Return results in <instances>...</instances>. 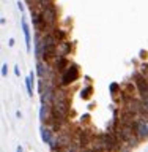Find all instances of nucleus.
<instances>
[{"instance_id":"9","label":"nucleus","mask_w":148,"mask_h":152,"mask_svg":"<svg viewBox=\"0 0 148 152\" xmlns=\"http://www.w3.org/2000/svg\"><path fill=\"white\" fill-rule=\"evenodd\" d=\"M92 94H93V87H92V86H87V87L80 92V95H82L84 100H88L90 97H92Z\"/></svg>"},{"instance_id":"14","label":"nucleus","mask_w":148,"mask_h":152,"mask_svg":"<svg viewBox=\"0 0 148 152\" xmlns=\"http://www.w3.org/2000/svg\"><path fill=\"white\" fill-rule=\"evenodd\" d=\"M14 75H16V76H19V66H17V65L14 66Z\"/></svg>"},{"instance_id":"7","label":"nucleus","mask_w":148,"mask_h":152,"mask_svg":"<svg viewBox=\"0 0 148 152\" xmlns=\"http://www.w3.org/2000/svg\"><path fill=\"white\" fill-rule=\"evenodd\" d=\"M49 109H47V106H46V103H41V109H40V121H41V124H46L47 121H49Z\"/></svg>"},{"instance_id":"2","label":"nucleus","mask_w":148,"mask_h":152,"mask_svg":"<svg viewBox=\"0 0 148 152\" xmlns=\"http://www.w3.org/2000/svg\"><path fill=\"white\" fill-rule=\"evenodd\" d=\"M21 26H22L24 38H25V46H27V51H30V49H32V33H30V26H28V22H27V19H25V18H22Z\"/></svg>"},{"instance_id":"12","label":"nucleus","mask_w":148,"mask_h":152,"mask_svg":"<svg viewBox=\"0 0 148 152\" xmlns=\"http://www.w3.org/2000/svg\"><path fill=\"white\" fill-rule=\"evenodd\" d=\"M6 75H8V66H6V64H3V65H2V76L5 78Z\"/></svg>"},{"instance_id":"6","label":"nucleus","mask_w":148,"mask_h":152,"mask_svg":"<svg viewBox=\"0 0 148 152\" xmlns=\"http://www.w3.org/2000/svg\"><path fill=\"white\" fill-rule=\"evenodd\" d=\"M36 73H38V76H40V78H47V76H49L47 65L44 64V62H41V60L36 62Z\"/></svg>"},{"instance_id":"3","label":"nucleus","mask_w":148,"mask_h":152,"mask_svg":"<svg viewBox=\"0 0 148 152\" xmlns=\"http://www.w3.org/2000/svg\"><path fill=\"white\" fill-rule=\"evenodd\" d=\"M71 48H73V46H71L69 41H66V40L60 41L58 45H57V56H58V57H66L71 52Z\"/></svg>"},{"instance_id":"8","label":"nucleus","mask_w":148,"mask_h":152,"mask_svg":"<svg viewBox=\"0 0 148 152\" xmlns=\"http://www.w3.org/2000/svg\"><path fill=\"white\" fill-rule=\"evenodd\" d=\"M25 87H27V94L28 97H33V71H30V75L25 79Z\"/></svg>"},{"instance_id":"13","label":"nucleus","mask_w":148,"mask_h":152,"mask_svg":"<svg viewBox=\"0 0 148 152\" xmlns=\"http://www.w3.org/2000/svg\"><path fill=\"white\" fill-rule=\"evenodd\" d=\"M17 8L21 10V13H24V5H22L21 2H17Z\"/></svg>"},{"instance_id":"4","label":"nucleus","mask_w":148,"mask_h":152,"mask_svg":"<svg viewBox=\"0 0 148 152\" xmlns=\"http://www.w3.org/2000/svg\"><path fill=\"white\" fill-rule=\"evenodd\" d=\"M52 128L49 127H46L44 124H43V127H41V138H43V141L46 142V144H51L52 141H54V138H52Z\"/></svg>"},{"instance_id":"1","label":"nucleus","mask_w":148,"mask_h":152,"mask_svg":"<svg viewBox=\"0 0 148 152\" xmlns=\"http://www.w3.org/2000/svg\"><path fill=\"white\" fill-rule=\"evenodd\" d=\"M79 78V66L71 64L60 76V86H69L71 83H74Z\"/></svg>"},{"instance_id":"11","label":"nucleus","mask_w":148,"mask_h":152,"mask_svg":"<svg viewBox=\"0 0 148 152\" xmlns=\"http://www.w3.org/2000/svg\"><path fill=\"white\" fill-rule=\"evenodd\" d=\"M109 90H110V94H112V95H115L118 90H120V86H118L117 83H112L110 86H109Z\"/></svg>"},{"instance_id":"5","label":"nucleus","mask_w":148,"mask_h":152,"mask_svg":"<svg viewBox=\"0 0 148 152\" xmlns=\"http://www.w3.org/2000/svg\"><path fill=\"white\" fill-rule=\"evenodd\" d=\"M55 64V70L58 71V73H63V71L69 66V62L66 57H57V60L54 62Z\"/></svg>"},{"instance_id":"10","label":"nucleus","mask_w":148,"mask_h":152,"mask_svg":"<svg viewBox=\"0 0 148 152\" xmlns=\"http://www.w3.org/2000/svg\"><path fill=\"white\" fill-rule=\"evenodd\" d=\"M54 35H55V38H57V41H65V38H66V33L63 32V30H58V28H55L54 30Z\"/></svg>"}]
</instances>
